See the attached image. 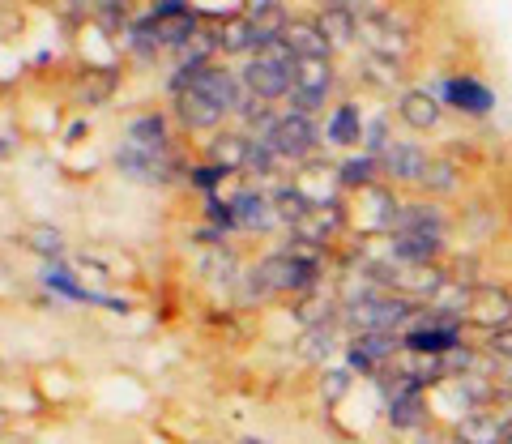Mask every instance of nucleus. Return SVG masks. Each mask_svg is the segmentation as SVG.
Segmentation results:
<instances>
[{"label":"nucleus","instance_id":"b1692460","mask_svg":"<svg viewBox=\"0 0 512 444\" xmlns=\"http://www.w3.org/2000/svg\"><path fill=\"white\" fill-rule=\"evenodd\" d=\"M444 222H448V214L440 210V205H431V201H410V205H402V214H397V227H393V231L444 235Z\"/></svg>","mask_w":512,"mask_h":444},{"label":"nucleus","instance_id":"4be33fe9","mask_svg":"<svg viewBox=\"0 0 512 444\" xmlns=\"http://www.w3.org/2000/svg\"><path fill=\"white\" fill-rule=\"evenodd\" d=\"M397 116H402L410 129H436L440 124V99L431 90H406L397 99Z\"/></svg>","mask_w":512,"mask_h":444},{"label":"nucleus","instance_id":"f704fd0d","mask_svg":"<svg viewBox=\"0 0 512 444\" xmlns=\"http://www.w3.org/2000/svg\"><path fill=\"white\" fill-rule=\"evenodd\" d=\"M483 351L495 355V359H504V363H512V325L487 329V333H483Z\"/></svg>","mask_w":512,"mask_h":444},{"label":"nucleus","instance_id":"e433bc0d","mask_svg":"<svg viewBox=\"0 0 512 444\" xmlns=\"http://www.w3.org/2000/svg\"><path fill=\"white\" fill-rule=\"evenodd\" d=\"M367 73H372L384 90L402 82V69H397V60H384V56H367Z\"/></svg>","mask_w":512,"mask_h":444},{"label":"nucleus","instance_id":"423d86ee","mask_svg":"<svg viewBox=\"0 0 512 444\" xmlns=\"http://www.w3.org/2000/svg\"><path fill=\"white\" fill-rule=\"evenodd\" d=\"M146 22L154 26V35H158L163 47H188L192 39L201 35L197 5H180V0H158V5H150Z\"/></svg>","mask_w":512,"mask_h":444},{"label":"nucleus","instance_id":"c85d7f7f","mask_svg":"<svg viewBox=\"0 0 512 444\" xmlns=\"http://www.w3.org/2000/svg\"><path fill=\"white\" fill-rule=\"evenodd\" d=\"M423 188H427V193H457V188H461L457 167L448 163V158H431V167L423 176Z\"/></svg>","mask_w":512,"mask_h":444},{"label":"nucleus","instance_id":"c9c22d12","mask_svg":"<svg viewBox=\"0 0 512 444\" xmlns=\"http://www.w3.org/2000/svg\"><path fill=\"white\" fill-rule=\"evenodd\" d=\"M30 248H35L39 257H60L64 235H60L56 227H39V231H30Z\"/></svg>","mask_w":512,"mask_h":444},{"label":"nucleus","instance_id":"72a5a7b5","mask_svg":"<svg viewBox=\"0 0 512 444\" xmlns=\"http://www.w3.org/2000/svg\"><path fill=\"white\" fill-rule=\"evenodd\" d=\"M346 389H350V372L346 368H333V372H325V380H320V398H325L329 406H338L346 398Z\"/></svg>","mask_w":512,"mask_h":444},{"label":"nucleus","instance_id":"20e7f679","mask_svg":"<svg viewBox=\"0 0 512 444\" xmlns=\"http://www.w3.org/2000/svg\"><path fill=\"white\" fill-rule=\"evenodd\" d=\"M461 333H466V321H448V316L436 312L431 325H414L402 333V351L419 355V359H444V355H453L457 346H466Z\"/></svg>","mask_w":512,"mask_h":444},{"label":"nucleus","instance_id":"9d476101","mask_svg":"<svg viewBox=\"0 0 512 444\" xmlns=\"http://www.w3.org/2000/svg\"><path fill=\"white\" fill-rule=\"evenodd\" d=\"M116 163L128 171V176H137V180H146V184H167V180L175 176V167H171V154H167V150L133 146V141H124V146H120Z\"/></svg>","mask_w":512,"mask_h":444},{"label":"nucleus","instance_id":"39448f33","mask_svg":"<svg viewBox=\"0 0 512 444\" xmlns=\"http://www.w3.org/2000/svg\"><path fill=\"white\" fill-rule=\"evenodd\" d=\"M333 69L329 60H295L291 65V111H303V116H312L316 107H325V99L333 94Z\"/></svg>","mask_w":512,"mask_h":444},{"label":"nucleus","instance_id":"2eb2a0df","mask_svg":"<svg viewBox=\"0 0 512 444\" xmlns=\"http://www.w3.org/2000/svg\"><path fill=\"white\" fill-rule=\"evenodd\" d=\"M282 47L295 60H329L333 56V43L325 39V30L316 26V18H291V26H286V35H282Z\"/></svg>","mask_w":512,"mask_h":444},{"label":"nucleus","instance_id":"cd10ccee","mask_svg":"<svg viewBox=\"0 0 512 444\" xmlns=\"http://www.w3.org/2000/svg\"><path fill=\"white\" fill-rule=\"evenodd\" d=\"M248 146L252 141L248 137H235V133H222L218 141H214V163L218 167H227V171H244V163H248Z\"/></svg>","mask_w":512,"mask_h":444},{"label":"nucleus","instance_id":"f03ea898","mask_svg":"<svg viewBox=\"0 0 512 444\" xmlns=\"http://www.w3.org/2000/svg\"><path fill=\"white\" fill-rule=\"evenodd\" d=\"M265 146L274 150L278 158H291V163H308L312 150L320 146V129L312 116H303V111H282L274 116V124L265 129Z\"/></svg>","mask_w":512,"mask_h":444},{"label":"nucleus","instance_id":"ddd939ff","mask_svg":"<svg viewBox=\"0 0 512 444\" xmlns=\"http://www.w3.org/2000/svg\"><path fill=\"white\" fill-rule=\"evenodd\" d=\"M244 18H248V26H252V52H256V56H261L265 47L282 43L286 26H291L286 9L274 5V0H256V5H244Z\"/></svg>","mask_w":512,"mask_h":444},{"label":"nucleus","instance_id":"5701e85b","mask_svg":"<svg viewBox=\"0 0 512 444\" xmlns=\"http://www.w3.org/2000/svg\"><path fill=\"white\" fill-rule=\"evenodd\" d=\"M380 176H384V163L376 154H355L338 167V188H346V193H363V188H376Z\"/></svg>","mask_w":512,"mask_h":444},{"label":"nucleus","instance_id":"a211bd4d","mask_svg":"<svg viewBox=\"0 0 512 444\" xmlns=\"http://www.w3.org/2000/svg\"><path fill=\"white\" fill-rule=\"evenodd\" d=\"M363 133H367V124H363L359 103H338L329 111V120H325V141H329V146L363 150Z\"/></svg>","mask_w":512,"mask_h":444},{"label":"nucleus","instance_id":"0eeeda50","mask_svg":"<svg viewBox=\"0 0 512 444\" xmlns=\"http://www.w3.org/2000/svg\"><path fill=\"white\" fill-rule=\"evenodd\" d=\"M397 355H402V338H397V333H363V338L346 346V372L376 376L389 368V363H397Z\"/></svg>","mask_w":512,"mask_h":444},{"label":"nucleus","instance_id":"2f4dec72","mask_svg":"<svg viewBox=\"0 0 512 444\" xmlns=\"http://www.w3.org/2000/svg\"><path fill=\"white\" fill-rule=\"evenodd\" d=\"M227 176H231V171H227V167H218V163H205V167H192V171H188L192 188H201L205 197H214V188L227 180Z\"/></svg>","mask_w":512,"mask_h":444},{"label":"nucleus","instance_id":"f8f14e48","mask_svg":"<svg viewBox=\"0 0 512 444\" xmlns=\"http://www.w3.org/2000/svg\"><path fill=\"white\" fill-rule=\"evenodd\" d=\"M43 287L47 291H56V295H64V299H73V304H94V308H111V312H128V304L124 299H111V295H103V291H90V287H82L69 269H64L60 261H52L43 269Z\"/></svg>","mask_w":512,"mask_h":444},{"label":"nucleus","instance_id":"393cba45","mask_svg":"<svg viewBox=\"0 0 512 444\" xmlns=\"http://www.w3.org/2000/svg\"><path fill=\"white\" fill-rule=\"evenodd\" d=\"M175 111H180V120L188 124V129H214V124H222V111L210 99H201L197 90L175 94Z\"/></svg>","mask_w":512,"mask_h":444},{"label":"nucleus","instance_id":"9b49d317","mask_svg":"<svg viewBox=\"0 0 512 444\" xmlns=\"http://www.w3.org/2000/svg\"><path fill=\"white\" fill-rule=\"evenodd\" d=\"M431 158L436 154H427L419 141H393V146L380 154V163H384V176H393L402 184H423Z\"/></svg>","mask_w":512,"mask_h":444},{"label":"nucleus","instance_id":"c756f323","mask_svg":"<svg viewBox=\"0 0 512 444\" xmlns=\"http://www.w3.org/2000/svg\"><path fill=\"white\" fill-rule=\"evenodd\" d=\"M329 351H333V333L325 325H320V329L308 325V333H303V342H299V355L308 359V363H325Z\"/></svg>","mask_w":512,"mask_h":444},{"label":"nucleus","instance_id":"6e6552de","mask_svg":"<svg viewBox=\"0 0 512 444\" xmlns=\"http://www.w3.org/2000/svg\"><path fill=\"white\" fill-rule=\"evenodd\" d=\"M291 65H278V60H269V56H252L239 77H244V90L256 94L261 103H278V99H286V94L295 90L291 86Z\"/></svg>","mask_w":512,"mask_h":444},{"label":"nucleus","instance_id":"a878e982","mask_svg":"<svg viewBox=\"0 0 512 444\" xmlns=\"http://www.w3.org/2000/svg\"><path fill=\"white\" fill-rule=\"evenodd\" d=\"M128 141L133 146H150V150H167V120L150 111V116H137L128 124Z\"/></svg>","mask_w":512,"mask_h":444},{"label":"nucleus","instance_id":"dca6fc26","mask_svg":"<svg viewBox=\"0 0 512 444\" xmlns=\"http://www.w3.org/2000/svg\"><path fill=\"white\" fill-rule=\"evenodd\" d=\"M397 214H402V201H397L384 184L363 188V193H359V222H363V231H389L393 235Z\"/></svg>","mask_w":512,"mask_h":444},{"label":"nucleus","instance_id":"473e14b6","mask_svg":"<svg viewBox=\"0 0 512 444\" xmlns=\"http://www.w3.org/2000/svg\"><path fill=\"white\" fill-rule=\"evenodd\" d=\"M274 167H278V154L269 150L261 137H256L252 146H248V163H244V171H256V176H269Z\"/></svg>","mask_w":512,"mask_h":444},{"label":"nucleus","instance_id":"aec40b11","mask_svg":"<svg viewBox=\"0 0 512 444\" xmlns=\"http://www.w3.org/2000/svg\"><path fill=\"white\" fill-rule=\"evenodd\" d=\"M316 26L325 30V39L333 43V52L359 39V13H355V5H320Z\"/></svg>","mask_w":512,"mask_h":444},{"label":"nucleus","instance_id":"4c0bfd02","mask_svg":"<svg viewBox=\"0 0 512 444\" xmlns=\"http://www.w3.org/2000/svg\"><path fill=\"white\" fill-rule=\"evenodd\" d=\"M99 13H103L107 26H133V22H128V9L124 5H99Z\"/></svg>","mask_w":512,"mask_h":444},{"label":"nucleus","instance_id":"6ab92c4d","mask_svg":"<svg viewBox=\"0 0 512 444\" xmlns=\"http://www.w3.org/2000/svg\"><path fill=\"white\" fill-rule=\"evenodd\" d=\"M231 210H235V222H239V231H274V227H282V218H278V210H274V201L269 197H261V193H239L235 201H231Z\"/></svg>","mask_w":512,"mask_h":444},{"label":"nucleus","instance_id":"58836bf2","mask_svg":"<svg viewBox=\"0 0 512 444\" xmlns=\"http://www.w3.org/2000/svg\"><path fill=\"white\" fill-rule=\"evenodd\" d=\"M244 444H269V440H256V436H244Z\"/></svg>","mask_w":512,"mask_h":444},{"label":"nucleus","instance_id":"bb28decb","mask_svg":"<svg viewBox=\"0 0 512 444\" xmlns=\"http://www.w3.org/2000/svg\"><path fill=\"white\" fill-rule=\"evenodd\" d=\"M214 39H218V52H252V26H248L244 13H235V18L218 22Z\"/></svg>","mask_w":512,"mask_h":444},{"label":"nucleus","instance_id":"4468645a","mask_svg":"<svg viewBox=\"0 0 512 444\" xmlns=\"http://www.w3.org/2000/svg\"><path fill=\"white\" fill-rule=\"evenodd\" d=\"M389 252L397 265H436L444 252V235H427V231H393L389 235Z\"/></svg>","mask_w":512,"mask_h":444},{"label":"nucleus","instance_id":"ea45409f","mask_svg":"<svg viewBox=\"0 0 512 444\" xmlns=\"http://www.w3.org/2000/svg\"><path fill=\"white\" fill-rule=\"evenodd\" d=\"M5 150H9V141H5V137H0V154H5Z\"/></svg>","mask_w":512,"mask_h":444},{"label":"nucleus","instance_id":"f257e3e1","mask_svg":"<svg viewBox=\"0 0 512 444\" xmlns=\"http://www.w3.org/2000/svg\"><path fill=\"white\" fill-rule=\"evenodd\" d=\"M419 312L423 308L414 304V299L367 291L359 299H350L346 312H342V321L350 329H359V338H363V333H397V329H410L414 321H419Z\"/></svg>","mask_w":512,"mask_h":444},{"label":"nucleus","instance_id":"412c9836","mask_svg":"<svg viewBox=\"0 0 512 444\" xmlns=\"http://www.w3.org/2000/svg\"><path fill=\"white\" fill-rule=\"evenodd\" d=\"M431 419V402L423 389L414 393H397V398H389V423L402 427V432H423Z\"/></svg>","mask_w":512,"mask_h":444},{"label":"nucleus","instance_id":"7c9ffc66","mask_svg":"<svg viewBox=\"0 0 512 444\" xmlns=\"http://www.w3.org/2000/svg\"><path fill=\"white\" fill-rule=\"evenodd\" d=\"M205 218L214 222V231H239V222H235V210H231V201H222L218 193L214 197H205Z\"/></svg>","mask_w":512,"mask_h":444},{"label":"nucleus","instance_id":"7ed1b4c3","mask_svg":"<svg viewBox=\"0 0 512 444\" xmlns=\"http://www.w3.org/2000/svg\"><path fill=\"white\" fill-rule=\"evenodd\" d=\"M431 94L440 99V107H453L461 116H474V120H483L495 111V90L474 73H448V77H440Z\"/></svg>","mask_w":512,"mask_h":444},{"label":"nucleus","instance_id":"1a4fd4ad","mask_svg":"<svg viewBox=\"0 0 512 444\" xmlns=\"http://www.w3.org/2000/svg\"><path fill=\"white\" fill-rule=\"evenodd\" d=\"M188 90H197L201 99H210L222 116H227V111H235L239 103H244V77H235L231 69H222V65H210V69H201V77L197 82H192Z\"/></svg>","mask_w":512,"mask_h":444},{"label":"nucleus","instance_id":"f3484780","mask_svg":"<svg viewBox=\"0 0 512 444\" xmlns=\"http://www.w3.org/2000/svg\"><path fill=\"white\" fill-rule=\"evenodd\" d=\"M470 325L478 329H504L512 325V295L504 287H478L470 299Z\"/></svg>","mask_w":512,"mask_h":444}]
</instances>
